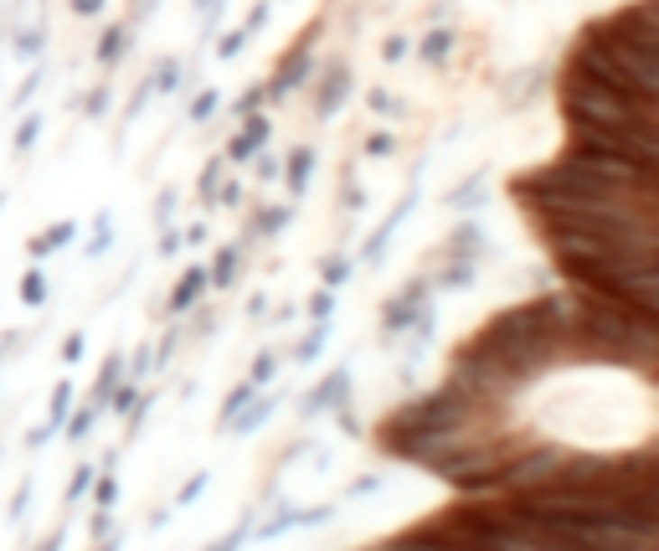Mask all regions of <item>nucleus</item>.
I'll return each instance as SVG.
<instances>
[{"label": "nucleus", "mask_w": 659, "mask_h": 551, "mask_svg": "<svg viewBox=\"0 0 659 551\" xmlns=\"http://www.w3.org/2000/svg\"><path fill=\"white\" fill-rule=\"evenodd\" d=\"M588 36L618 62V72H624V83H628V98L659 104V32L649 26V21H639L624 5L618 16L588 26Z\"/></svg>", "instance_id": "f257e3e1"}, {"label": "nucleus", "mask_w": 659, "mask_h": 551, "mask_svg": "<svg viewBox=\"0 0 659 551\" xmlns=\"http://www.w3.org/2000/svg\"><path fill=\"white\" fill-rule=\"evenodd\" d=\"M315 36L320 32H304L299 41H294V52L279 62V72L268 78V104H279V98H288V93L299 88L304 78H309V57H315Z\"/></svg>", "instance_id": "f03ea898"}, {"label": "nucleus", "mask_w": 659, "mask_h": 551, "mask_svg": "<svg viewBox=\"0 0 659 551\" xmlns=\"http://www.w3.org/2000/svg\"><path fill=\"white\" fill-rule=\"evenodd\" d=\"M351 391H356V381H351V366H335L330 376H320V387H315V391H304L299 412H304V418H320V412L340 408V402H351Z\"/></svg>", "instance_id": "7ed1b4c3"}, {"label": "nucleus", "mask_w": 659, "mask_h": 551, "mask_svg": "<svg viewBox=\"0 0 659 551\" xmlns=\"http://www.w3.org/2000/svg\"><path fill=\"white\" fill-rule=\"evenodd\" d=\"M268 134H273L268 114H258V108H252V114H243V129H237V134L227 140V150H222V155H227V165H248L252 155L268 144Z\"/></svg>", "instance_id": "20e7f679"}, {"label": "nucleus", "mask_w": 659, "mask_h": 551, "mask_svg": "<svg viewBox=\"0 0 659 551\" xmlns=\"http://www.w3.org/2000/svg\"><path fill=\"white\" fill-rule=\"evenodd\" d=\"M412 201H417V191H407V196H402V201H397V212H392V216H381V227H376L371 237H366V248H361V263H366V268H376L381 258H387V243H392V237H397V227L407 222Z\"/></svg>", "instance_id": "39448f33"}, {"label": "nucleus", "mask_w": 659, "mask_h": 551, "mask_svg": "<svg viewBox=\"0 0 659 551\" xmlns=\"http://www.w3.org/2000/svg\"><path fill=\"white\" fill-rule=\"evenodd\" d=\"M351 88H356L351 68H330V72H325V78H320V98H315V119H320V124H330V119L340 114V104L351 98Z\"/></svg>", "instance_id": "423d86ee"}, {"label": "nucleus", "mask_w": 659, "mask_h": 551, "mask_svg": "<svg viewBox=\"0 0 659 551\" xmlns=\"http://www.w3.org/2000/svg\"><path fill=\"white\" fill-rule=\"evenodd\" d=\"M279 402H284L279 391H268V397H252V402L237 412V418H227V423H222V433H232V438H248V433H258V427H263L268 418L279 412Z\"/></svg>", "instance_id": "0eeeda50"}, {"label": "nucleus", "mask_w": 659, "mask_h": 551, "mask_svg": "<svg viewBox=\"0 0 659 551\" xmlns=\"http://www.w3.org/2000/svg\"><path fill=\"white\" fill-rule=\"evenodd\" d=\"M206 289H212L206 268L191 263V268H186V273L176 279V289H170V304H165V309H170V315H186V309H197V304H201V294H206Z\"/></svg>", "instance_id": "6e6552de"}, {"label": "nucleus", "mask_w": 659, "mask_h": 551, "mask_svg": "<svg viewBox=\"0 0 659 551\" xmlns=\"http://www.w3.org/2000/svg\"><path fill=\"white\" fill-rule=\"evenodd\" d=\"M417 299H423V279L402 289V299H387V304H381V330H387V335L407 330V325H412V315H417Z\"/></svg>", "instance_id": "1a4fd4ad"}, {"label": "nucleus", "mask_w": 659, "mask_h": 551, "mask_svg": "<svg viewBox=\"0 0 659 551\" xmlns=\"http://www.w3.org/2000/svg\"><path fill=\"white\" fill-rule=\"evenodd\" d=\"M129 52V21H114V26H104V36H98V47H93V62L98 68H119Z\"/></svg>", "instance_id": "9d476101"}, {"label": "nucleus", "mask_w": 659, "mask_h": 551, "mask_svg": "<svg viewBox=\"0 0 659 551\" xmlns=\"http://www.w3.org/2000/svg\"><path fill=\"white\" fill-rule=\"evenodd\" d=\"M72 237H78V222H52L47 232H36L32 243H26V253H32L36 263H47L52 253H62V248H68Z\"/></svg>", "instance_id": "9b49d317"}, {"label": "nucleus", "mask_w": 659, "mask_h": 551, "mask_svg": "<svg viewBox=\"0 0 659 551\" xmlns=\"http://www.w3.org/2000/svg\"><path fill=\"white\" fill-rule=\"evenodd\" d=\"M237 273H243V243H232V248H216L212 268H206L212 289H232V284H237Z\"/></svg>", "instance_id": "f8f14e48"}, {"label": "nucleus", "mask_w": 659, "mask_h": 551, "mask_svg": "<svg viewBox=\"0 0 659 551\" xmlns=\"http://www.w3.org/2000/svg\"><path fill=\"white\" fill-rule=\"evenodd\" d=\"M315 165H320V155H315L309 144H299V150L288 155L284 180H288V191H294V196H304V191H309V176H315Z\"/></svg>", "instance_id": "ddd939ff"}, {"label": "nucleus", "mask_w": 659, "mask_h": 551, "mask_svg": "<svg viewBox=\"0 0 659 551\" xmlns=\"http://www.w3.org/2000/svg\"><path fill=\"white\" fill-rule=\"evenodd\" d=\"M417 57H423L428 68H444L448 57H453V32H448V26H433V32L417 41Z\"/></svg>", "instance_id": "4468645a"}, {"label": "nucleus", "mask_w": 659, "mask_h": 551, "mask_svg": "<svg viewBox=\"0 0 659 551\" xmlns=\"http://www.w3.org/2000/svg\"><path fill=\"white\" fill-rule=\"evenodd\" d=\"M480 248H484L480 222H459V227H453V237H448V253H453V258H480Z\"/></svg>", "instance_id": "2eb2a0df"}, {"label": "nucleus", "mask_w": 659, "mask_h": 551, "mask_svg": "<svg viewBox=\"0 0 659 551\" xmlns=\"http://www.w3.org/2000/svg\"><path fill=\"white\" fill-rule=\"evenodd\" d=\"M119 381H124V356H119V351H114V356L104 361V372H98V381H93V402H98V408H104L108 397H114V391H119Z\"/></svg>", "instance_id": "dca6fc26"}, {"label": "nucleus", "mask_w": 659, "mask_h": 551, "mask_svg": "<svg viewBox=\"0 0 659 551\" xmlns=\"http://www.w3.org/2000/svg\"><path fill=\"white\" fill-rule=\"evenodd\" d=\"M93 423H98V402H83V408L68 412V423H62V438H68V444H83V438L93 433Z\"/></svg>", "instance_id": "f3484780"}, {"label": "nucleus", "mask_w": 659, "mask_h": 551, "mask_svg": "<svg viewBox=\"0 0 659 551\" xmlns=\"http://www.w3.org/2000/svg\"><path fill=\"white\" fill-rule=\"evenodd\" d=\"M68 412H72V381H57V387H52V402H47V427H52V433H62Z\"/></svg>", "instance_id": "a211bd4d"}, {"label": "nucleus", "mask_w": 659, "mask_h": 551, "mask_svg": "<svg viewBox=\"0 0 659 551\" xmlns=\"http://www.w3.org/2000/svg\"><path fill=\"white\" fill-rule=\"evenodd\" d=\"M216 108H222V88H197V98H191V108H186V119H191V124H206Z\"/></svg>", "instance_id": "6ab92c4d"}, {"label": "nucleus", "mask_w": 659, "mask_h": 551, "mask_svg": "<svg viewBox=\"0 0 659 551\" xmlns=\"http://www.w3.org/2000/svg\"><path fill=\"white\" fill-rule=\"evenodd\" d=\"M288 216H294V207H263V212L252 216V232H263V237H273V232L288 227ZM248 232V237H252Z\"/></svg>", "instance_id": "aec40b11"}, {"label": "nucleus", "mask_w": 659, "mask_h": 551, "mask_svg": "<svg viewBox=\"0 0 659 551\" xmlns=\"http://www.w3.org/2000/svg\"><path fill=\"white\" fill-rule=\"evenodd\" d=\"M41 47H47V26L36 21V26H26V32H16V47H11V52L32 62V57H41Z\"/></svg>", "instance_id": "412c9836"}, {"label": "nucleus", "mask_w": 659, "mask_h": 551, "mask_svg": "<svg viewBox=\"0 0 659 551\" xmlns=\"http://www.w3.org/2000/svg\"><path fill=\"white\" fill-rule=\"evenodd\" d=\"M325 340H330V330H325V320H315V330H309V335L294 345V361H299V366H309V361L325 351Z\"/></svg>", "instance_id": "4be33fe9"}, {"label": "nucleus", "mask_w": 659, "mask_h": 551, "mask_svg": "<svg viewBox=\"0 0 659 551\" xmlns=\"http://www.w3.org/2000/svg\"><path fill=\"white\" fill-rule=\"evenodd\" d=\"M222 170H227V155H212L206 170H201V201H206V207H212L216 191H222Z\"/></svg>", "instance_id": "5701e85b"}, {"label": "nucleus", "mask_w": 659, "mask_h": 551, "mask_svg": "<svg viewBox=\"0 0 659 551\" xmlns=\"http://www.w3.org/2000/svg\"><path fill=\"white\" fill-rule=\"evenodd\" d=\"M93 505H98V510H114V505H119V474H114V469L98 474V484H93Z\"/></svg>", "instance_id": "b1692460"}, {"label": "nucleus", "mask_w": 659, "mask_h": 551, "mask_svg": "<svg viewBox=\"0 0 659 551\" xmlns=\"http://www.w3.org/2000/svg\"><path fill=\"white\" fill-rule=\"evenodd\" d=\"M21 304H32V309L47 304V273H41V268H32V273L21 279Z\"/></svg>", "instance_id": "393cba45"}, {"label": "nucleus", "mask_w": 659, "mask_h": 551, "mask_svg": "<svg viewBox=\"0 0 659 551\" xmlns=\"http://www.w3.org/2000/svg\"><path fill=\"white\" fill-rule=\"evenodd\" d=\"M248 402H252V381H243V387H232L227 397H222V412H216V418L227 423V418H237V412L248 408ZM222 423H216V427H222Z\"/></svg>", "instance_id": "a878e982"}, {"label": "nucleus", "mask_w": 659, "mask_h": 551, "mask_svg": "<svg viewBox=\"0 0 659 551\" xmlns=\"http://www.w3.org/2000/svg\"><path fill=\"white\" fill-rule=\"evenodd\" d=\"M36 140H41V119H36V114H26V119H21V129L11 134V150H16V155H26Z\"/></svg>", "instance_id": "bb28decb"}, {"label": "nucleus", "mask_w": 659, "mask_h": 551, "mask_svg": "<svg viewBox=\"0 0 659 551\" xmlns=\"http://www.w3.org/2000/svg\"><path fill=\"white\" fill-rule=\"evenodd\" d=\"M438 289H459V284H474V258H459V263L448 268V273H438L433 279Z\"/></svg>", "instance_id": "cd10ccee"}, {"label": "nucleus", "mask_w": 659, "mask_h": 551, "mask_svg": "<svg viewBox=\"0 0 659 551\" xmlns=\"http://www.w3.org/2000/svg\"><path fill=\"white\" fill-rule=\"evenodd\" d=\"M320 273H325V284H330V289H340V284H351L356 263H351V258H325V263H320Z\"/></svg>", "instance_id": "c85d7f7f"}, {"label": "nucleus", "mask_w": 659, "mask_h": 551, "mask_svg": "<svg viewBox=\"0 0 659 551\" xmlns=\"http://www.w3.org/2000/svg\"><path fill=\"white\" fill-rule=\"evenodd\" d=\"M273 376H279V351H258L248 381H252V387H263V381H273Z\"/></svg>", "instance_id": "c756f323"}, {"label": "nucleus", "mask_w": 659, "mask_h": 551, "mask_svg": "<svg viewBox=\"0 0 659 551\" xmlns=\"http://www.w3.org/2000/svg\"><path fill=\"white\" fill-rule=\"evenodd\" d=\"M366 104H371V114H392V119H402V114H407V104H402V98H392L387 88H371V93H366Z\"/></svg>", "instance_id": "7c9ffc66"}, {"label": "nucleus", "mask_w": 659, "mask_h": 551, "mask_svg": "<svg viewBox=\"0 0 659 551\" xmlns=\"http://www.w3.org/2000/svg\"><path fill=\"white\" fill-rule=\"evenodd\" d=\"M243 41H248V32L237 26V32H227V36H216V62H232V57H243Z\"/></svg>", "instance_id": "2f4dec72"}, {"label": "nucleus", "mask_w": 659, "mask_h": 551, "mask_svg": "<svg viewBox=\"0 0 659 551\" xmlns=\"http://www.w3.org/2000/svg\"><path fill=\"white\" fill-rule=\"evenodd\" d=\"M366 155H371V161H387V155H397V134H387V129L366 134Z\"/></svg>", "instance_id": "473e14b6"}, {"label": "nucleus", "mask_w": 659, "mask_h": 551, "mask_svg": "<svg viewBox=\"0 0 659 551\" xmlns=\"http://www.w3.org/2000/svg\"><path fill=\"white\" fill-rule=\"evenodd\" d=\"M335 315V289L325 284L320 294H309V320H330Z\"/></svg>", "instance_id": "72a5a7b5"}, {"label": "nucleus", "mask_w": 659, "mask_h": 551, "mask_svg": "<svg viewBox=\"0 0 659 551\" xmlns=\"http://www.w3.org/2000/svg\"><path fill=\"white\" fill-rule=\"evenodd\" d=\"M480 191H484V170H474V176L463 180L459 191L448 196V207H463V201H480Z\"/></svg>", "instance_id": "f704fd0d"}, {"label": "nucleus", "mask_w": 659, "mask_h": 551, "mask_svg": "<svg viewBox=\"0 0 659 551\" xmlns=\"http://www.w3.org/2000/svg\"><path fill=\"white\" fill-rule=\"evenodd\" d=\"M108 248H114V222H108V216H98V227H93V248H88V258H104Z\"/></svg>", "instance_id": "c9c22d12"}, {"label": "nucleus", "mask_w": 659, "mask_h": 551, "mask_svg": "<svg viewBox=\"0 0 659 551\" xmlns=\"http://www.w3.org/2000/svg\"><path fill=\"white\" fill-rule=\"evenodd\" d=\"M150 366H155V356H150V345H140V351L129 356L124 376H129V381H144V376H150Z\"/></svg>", "instance_id": "e433bc0d"}, {"label": "nucleus", "mask_w": 659, "mask_h": 551, "mask_svg": "<svg viewBox=\"0 0 659 551\" xmlns=\"http://www.w3.org/2000/svg\"><path fill=\"white\" fill-rule=\"evenodd\" d=\"M150 98H155V78H144V83H140V93L129 98V108H124V124H134V119H140V108L150 104Z\"/></svg>", "instance_id": "4c0bfd02"}, {"label": "nucleus", "mask_w": 659, "mask_h": 551, "mask_svg": "<svg viewBox=\"0 0 659 551\" xmlns=\"http://www.w3.org/2000/svg\"><path fill=\"white\" fill-rule=\"evenodd\" d=\"M155 93H180V62H160V72H155Z\"/></svg>", "instance_id": "58836bf2"}, {"label": "nucleus", "mask_w": 659, "mask_h": 551, "mask_svg": "<svg viewBox=\"0 0 659 551\" xmlns=\"http://www.w3.org/2000/svg\"><path fill=\"white\" fill-rule=\"evenodd\" d=\"M248 165H252V176H258V180H279V176H284V165L273 161V155H263V150H258Z\"/></svg>", "instance_id": "ea45409f"}, {"label": "nucleus", "mask_w": 659, "mask_h": 551, "mask_svg": "<svg viewBox=\"0 0 659 551\" xmlns=\"http://www.w3.org/2000/svg\"><path fill=\"white\" fill-rule=\"evenodd\" d=\"M268 98V83H252L248 93H243V98H237V104H232V114H237V119H243V114H252V108L263 104Z\"/></svg>", "instance_id": "a19ab883"}, {"label": "nucleus", "mask_w": 659, "mask_h": 551, "mask_svg": "<svg viewBox=\"0 0 659 551\" xmlns=\"http://www.w3.org/2000/svg\"><path fill=\"white\" fill-rule=\"evenodd\" d=\"M268 16H273V0H258V5H252V11H248V21H243V32H263V26H268Z\"/></svg>", "instance_id": "79ce46f5"}, {"label": "nucleus", "mask_w": 659, "mask_h": 551, "mask_svg": "<svg viewBox=\"0 0 659 551\" xmlns=\"http://www.w3.org/2000/svg\"><path fill=\"white\" fill-rule=\"evenodd\" d=\"M407 52H412L407 36H387V41H381V62H402Z\"/></svg>", "instance_id": "37998d69"}, {"label": "nucleus", "mask_w": 659, "mask_h": 551, "mask_svg": "<svg viewBox=\"0 0 659 551\" xmlns=\"http://www.w3.org/2000/svg\"><path fill=\"white\" fill-rule=\"evenodd\" d=\"M206 480H212V474H206V469H201V474H191V484H180L176 505H197V495H201V490H206Z\"/></svg>", "instance_id": "c03bdc74"}, {"label": "nucleus", "mask_w": 659, "mask_h": 551, "mask_svg": "<svg viewBox=\"0 0 659 551\" xmlns=\"http://www.w3.org/2000/svg\"><path fill=\"white\" fill-rule=\"evenodd\" d=\"M170 212H176V186H165V191H160V201H155V222L170 227Z\"/></svg>", "instance_id": "a18cd8bd"}, {"label": "nucleus", "mask_w": 659, "mask_h": 551, "mask_svg": "<svg viewBox=\"0 0 659 551\" xmlns=\"http://www.w3.org/2000/svg\"><path fill=\"white\" fill-rule=\"evenodd\" d=\"M108 98H114V93H108V88H93V93H88V104H83V114H88V119H98V114H108Z\"/></svg>", "instance_id": "49530a36"}, {"label": "nucleus", "mask_w": 659, "mask_h": 551, "mask_svg": "<svg viewBox=\"0 0 659 551\" xmlns=\"http://www.w3.org/2000/svg\"><path fill=\"white\" fill-rule=\"evenodd\" d=\"M628 11H634V16H639V21H649V26H654V32H659V0H634Z\"/></svg>", "instance_id": "de8ad7c7"}, {"label": "nucleus", "mask_w": 659, "mask_h": 551, "mask_svg": "<svg viewBox=\"0 0 659 551\" xmlns=\"http://www.w3.org/2000/svg\"><path fill=\"white\" fill-rule=\"evenodd\" d=\"M68 5H72V16L93 21V16H104V5H108V0H68Z\"/></svg>", "instance_id": "09e8293b"}, {"label": "nucleus", "mask_w": 659, "mask_h": 551, "mask_svg": "<svg viewBox=\"0 0 659 551\" xmlns=\"http://www.w3.org/2000/svg\"><path fill=\"white\" fill-rule=\"evenodd\" d=\"M155 11H160V0H134V5H129V26H140V21H150V16H155Z\"/></svg>", "instance_id": "8fccbe9b"}, {"label": "nucleus", "mask_w": 659, "mask_h": 551, "mask_svg": "<svg viewBox=\"0 0 659 551\" xmlns=\"http://www.w3.org/2000/svg\"><path fill=\"white\" fill-rule=\"evenodd\" d=\"M36 88H41V72H32V78H26V83H21V88H16V98H11V108L32 104V98H36Z\"/></svg>", "instance_id": "3c124183"}, {"label": "nucleus", "mask_w": 659, "mask_h": 551, "mask_svg": "<svg viewBox=\"0 0 659 551\" xmlns=\"http://www.w3.org/2000/svg\"><path fill=\"white\" fill-rule=\"evenodd\" d=\"M83 351H88V345H83V335L72 330V335L62 340V361H68V366H72V361H83Z\"/></svg>", "instance_id": "603ef678"}, {"label": "nucleus", "mask_w": 659, "mask_h": 551, "mask_svg": "<svg viewBox=\"0 0 659 551\" xmlns=\"http://www.w3.org/2000/svg\"><path fill=\"white\" fill-rule=\"evenodd\" d=\"M93 541H114V520H108V510H98V516H93Z\"/></svg>", "instance_id": "864d4df0"}, {"label": "nucleus", "mask_w": 659, "mask_h": 551, "mask_svg": "<svg viewBox=\"0 0 659 551\" xmlns=\"http://www.w3.org/2000/svg\"><path fill=\"white\" fill-rule=\"evenodd\" d=\"M88 484H93V469H88V464H83V469L72 474V484H68V500H78V495H83V490H88Z\"/></svg>", "instance_id": "5fc2aeb1"}, {"label": "nucleus", "mask_w": 659, "mask_h": 551, "mask_svg": "<svg viewBox=\"0 0 659 551\" xmlns=\"http://www.w3.org/2000/svg\"><path fill=\"white\" fill-rule=\"evenodd\" d=\"M216 201H222V207H237V201H243V186H237V180H227V186L216 191Z\"/></svg>", "instance_id": "6e6d98bb"}, {"label": "nucleus", "mask_w": 659, "mask_h": 551, "mask_svg": "<svg viewBox=\"0 0 659 551\" xmlns=\"http://www.w3.org/2000/svg\"><path fill=\"white\" fill-rule=\"evenodd\" d=\"M345 207H351V212H361V207H366V191H361V186H351V180H345Z\"/></svg>", "instance_id": "4d7b16f0"}, {"label": "nucleus", "mask_w": 659, "mask_h": 551, "mask_svg": "<svg viewBox=\"0 0 659 551\" xmlns=\"http://www.w3.org/2000/svg\"><path fill=\"white\" fill-rule=\"evenodd\" d=\"M180 243H191V248H201V243H206V227H201V222H191V227L180 232Z\"/></svg>", "instance_id": "13d9d810"}, {"label": "nucleus", "mask_w": 659, "mask_h": 551, "mask_svg": "<svg viewBox=\"0 0 659 551\" xmlns=\"http://www.w3.org/2000/svg\"><path fill=\"white\" fill-rule=\"evenodd\" d=\"M222 5H227V0H197V11H201V16H206V26H212V21H216V11H222Z\"/></svg>", "instance_id": "bf43d9fd"}, {"label": "nucleus", "mask_w": 659, "mask_h": 551, "mask_svg": "<svg viewBox=\"0 0 659 551\" xmlns=\"http://www.w3.org/2000/svg\"><path fill=\"white\" fill-rule=\"evenodd\" d=\"M376 484H381V480H376V474H366V480H356V484H351V495H371Z\"/></svg>", "instance_id": "052dcab7"}, {"label": "nucleus", "mask_w": 659, "mask_h": 551, "mask_svg": "<svg viewBox=\"0 0 659 551\" xmlns=\"http://www.w3.org/2000/svg\"><path fill=\"white\" fill-rule=\"evenodd\" d=\"M180 248V232H165V243H160V258H170V253Z\"/></svg>", "instance_id": "680f3d73"}, {"label": "nucleus", "mask_w": 659, "mask_h": 551, "mask_svg": "<svg viewBox=\"0 0 659 551\" xmlns=\"http://www.w3.org/2000/svg\"><path fill=\"white\" fill-rule=\"evenodd\" d=\"M0 207H5V191H0Z\"/></svg>", "instance_id": "e2e57ef3"}]
</instances>
